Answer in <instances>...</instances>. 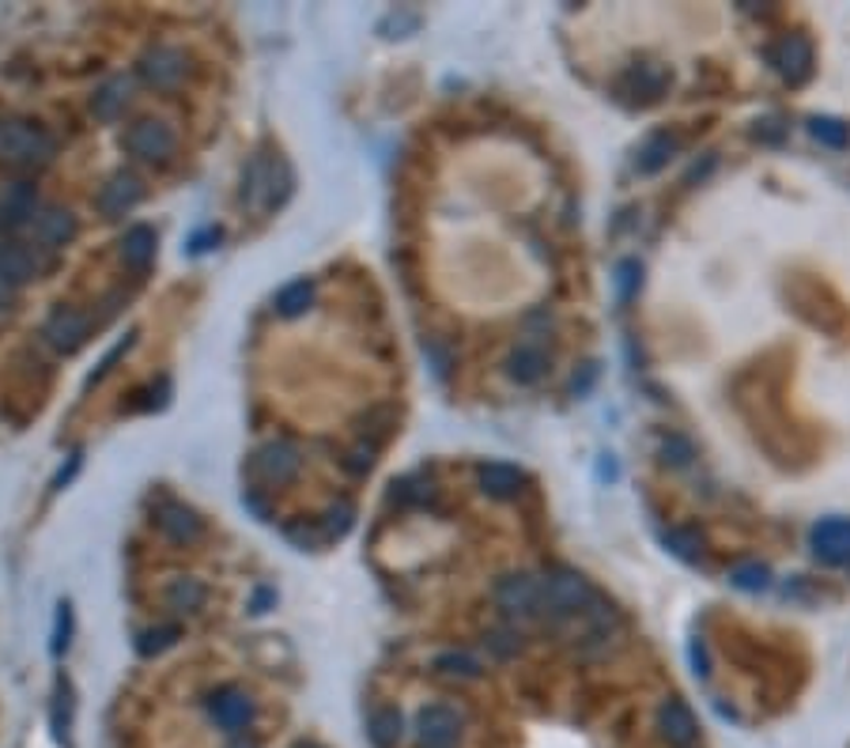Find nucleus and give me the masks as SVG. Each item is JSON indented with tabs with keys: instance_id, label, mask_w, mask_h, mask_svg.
<instances>
[{
	"instance_id": "nucleus-1",
	"label": "nucleus",
	"mask_w": 850,
	"mask_h": 748,
	"mask_svg": "<svg viewBox=\"0 0 850 748\" xmlns=\"http://www.w3.org/2000/svg\"><path fill=\"white\" fill-rule=\"evenodd\" d=\"M772 65L786 84H805L813 76V46L801 34H786L772 46Z\"/></svg>"
},
{
	"instance_id": "nucleus-2",
	"label": "nucleus",
	"mask_w": 850,
	"mask_h": 748,
	"mask_svg": "<svg viewBox=\"0 0 850 748\" xmlns=\"http://www.w3.org/2000/svg\"><path fill=\"white\" fill-rule=\"evenodd\" d=\"M669 87V73L666 65H654V61H643V65H632L624 76H620V95L635 102H654L661 99Z\"/></svg>"
},
{
	"instance_id": "nucleus-3",
	"label": "nucleus",
	"mask_w": 850,
	"mask_h": 748,
	"mask_svg": "<svg viewBox=\"0 0 850 748\" xmlns=\"http://www.w3.org/2000/svg\"><path fill=\"white\" fill-rule=\"evenodd\" d=\"M813 552L817 560H825L828 567L850 563V518H825L813 530Z\"/></svg>"
},
{
	"instance_id": "nucleus-4",
	"label": "nucleus",
	"mask_w": 850,
	"mask_h": 748,
	"mask_svg": "<svg viewBox=\"0 0 850 748\" xmlns=\"http://www.w3.org/2000/svg\"><path fill=\"white\" fill-rule=\"evenodd\" d=\"M495 601H499L507 613H537L545 601V586L529 575H510V578H503L499 589H495Z\"/></svg>"
},
{
	"instance_id": "nucleus-5",
	"label": "nucleus",
	"mask_w": 850,
	"mask_h": 748,
	"mask_svg": "<svg viewBox=\"0 0 850 748\" xmlns=\"http://www.w3.org/2000/svg\"><path fill=\"white\" fill-rule=\"evenodd\" d=\"M462 734V722L450 707H428L420 715V745L423 748H450Z\"/></svg>"
},
{
	"instance_id": "nucleus-6",
	"label": "nucleus",
	"mask_w": 850,
	"mask_h": 748,
	"mask_svg": "<svg viewBox=\"0 0 850 748\" xmlns=\"http://www.w3.org/2000/svg\"><path fill=\"white\" fill-rule=\"evenodd\" d=\"M658 729H661V737H666L669 745H680V748L692 745L696 734H699L696 715H692V711H688L680 700H666V703H661V711H658Z\"/></svg>"
},
{
	"instance_id": "nucleus-7",
	"label": "nucleus",
	"mask_w": 850,
	"mask_h": 748,
	"mask_svg": "<svg viewBox=\"0 0 850 748\" xmlns=\"http://www.w3.org/2000/svg\"><path fill=\"white\" fill-rule=\"evenodd\" d=\"M590 601V586L587 578L579 575H556L545 583V601L541 605H552L556 613H574L579 605Z\"/></svg>"
},
{
	"instance_id": "nucleus-8",
	"label": "nucleus",
	"mask_w": 850,
	"mask_h": 748,
	"mask_svg": "<svg viewBox=\"0 0 850 748\" xmlns=\"http://www.w3.org/2000/svg\"><path fill=\"white\" fill-rule=\"evenodd\" d=\"M212 715L224 729H243L250 722V700L243 692H224L216 703H212Z\"/></svg>"
},
{
	"instance_id": "nucleus-9",
	"label": "nucleus",
	"mask_w": 850,
	"mask_h": 748,
	"mask_svg": "<svg viewBox=\"0 0 850 748\" xmlns=\"http://www.w3.org/2000/svg\"><path fill=\"white\" fill-rule=\"evenodd\" d=\"M481 484H484V491H492V496L507 499V496H515V491H518L521 473L515 469V465L492 462V465H484V469H481Z\"/></svg>"
},
{
	"instance_id": "nucleus-10",
	"label": "nucleus",
	"mask_w": 850,
	"mask_h": 748,
	"mask_svg": "<svg viewBox=\"0 0 850 748\" xmlns=\"http://www.w3.org/2000/svg\"><path fill=\"white\" fill-rule=\"evenodd\" d=\"M545 367L548 359L537 345H521L515 348V356H510V378H515V382H537V378L545 375Z\"/></svg>"
},
{
	"instance_id": "nucleus-11",
	"label": "nucleus",
	"mask_w": 850,
	"mask_h": 748,
	"mask_svg": "<svg viewBox=\"0 0 850 748\" xmlns=\"http://www.w3.org/2000/svg\"><path fill=\"white\" fill-rule=\"evenodd\" d=\"M367 737L375 748H394L397 741H401V715L397 711H375L370 715V726H367Z\"/></svg>"
},
{
	"instance_id": "nucleus-12",
	"label": "nucleus",
	"mask_w": 850,
	"mask_h": 748,
	"mask_svg": "<svg viewBox=\"0 0 850 748\" xmlns=\"http://www.w3.org/2000/svg\"><path fill=\"white\" fill-rule=\"evenodd\" d=\"M673 152H677V140H673L669 133L650 137V140L643 144V152H639V171H643V174H658L661 166L673 160Z\"/></svg>"
},
{
	"instance_id": "nucleus-13",
	"label": "nucleus",
	"mask_w": 850,
	"mask_h": 748,
	"mask_svg": "<svg viewBox=\"0 0 850 748\" xmlns=\"http://www.w3.org/2000/svg\"><path fill=\"white\" fill-rule=\"evenodd\" d=\"M730 583L738 589H767V583H772V571L764 567V563H738V567L730 571Z\"/></svg>"
},
{
	"instance_id": "nucleus-14",
	"label": "nucleus",
	"mask_w": 850,
	"mask_h": 748,
	"mask_svg": "<svg viewBox=\"0 0 850 748\" xmlns=\"http://www.w3.org/2000/svg\"><path fill=\"white\" fill-rule=\"evenodd\" d=\"M809 129L825 148H847L850 144V129L839 118H813Z\"/></svg>"
},
{
	"instance_id": "nucleus-15",
	"label": "nucleus",
	"mask_w": 850,
	"mask_h": 748,
	"mask_svg": "<svg viewBox=\"0 0 850 748\" xmlns=\"http://www.w3.org/2000/svg\"><path fill=\"white\" fill-rule=\"evenodd\" d=\"M132 148L144 155H163L166 148H171V133H166L163 126H140L137 133H132Z\"/></svg>"
},
{
	"instance_id": "nucleus-16",
	"label": "nucleus",
	"mask_w": 850,
	"mask_h": 748,
	"mask_svg": "<svg viewBox=\"0 0 850 748\" xmlns=\"http://www.w3.org/2000/svg\"><path fill=\"white\" fill-rule=\"evenodd\" d=\"M666 544H669L673 552H677V556H685V560H699V556H703V536L692 533V530H669Z\"/></svg>"
},
{
	"instance_id": "nucleus-17",
	"label": "nucleus",
	"mask_w": 850,
	"mask_h": 748,
	"mask_svg": "<svg viewBox=\"0 0 850 748\" xmlns=\"http://www.w3.org/2000/svg\"><path fill=\"white\" fill-rule=\"evenodd\" d=\"M661 454H666V462H669V465H677V469H685V465L696 457L692 443H688L685 435H669L666 443H661Z\"/></svg>"
},
{
	"instance_id": "nucleus-18",
	"label": "nucleus",
	"mask_w": 850,
	"mask_h": 748,
	"mask_svg": "<svg viewBox=\"0 0 850 748\" xmlns=\"http://www.w3.org/2000/svg\"><path fill=\"white\" fill-rule=\"evenodd\" d=\"M129 261H137V265H144V261H148V253H152V231H148V227H137V231H132L129 235Z\"/></svg>"
},
{
	"instance_id": "nucleus-19",
	"label": "nucleus",
	"mask_w": 850,
	"mask_h": 748,
	"mask_svg": "<svg viewBox=\"0 0 850 748\" xmlns=\"http://www.w3.org/2000/svg\"><path fill=\"white\" fill-rule=\"evenodd\" d=\"M639 277H643V272H639V265H635V261H624V265H620V272H616L620 299H632V295H635V288H639Z\"/></svg>"
},
{
	"instance_id": "nucleus-20",
	"label": "nucleus",
	"mask_w": 850,
	"mask_h": 748,
	"mask_svg": "<svg viewBox=\"0 0 850 748\" xmlns=\"http://www.w3.org/2000/svg\"><path fill=\"white\" fill-rule=\"evenodd\" d=\"M439 665L446 669V673H462V676H476V673H481V662H476V658H469V654H446V658H439Z\"/></svg>"
},
{
	"instance_id": "nucleus-21",
	"label": "nucleus",
	"mask_w": 850,
	"mask_h": 748,
	"mask_svg": "<svg viewBox=\"0 0 850 748\" xmlns=\"http://www.w3.org/2000/svg\"><path fill=\"white\" fill-rule=\"evenodd\" d=\"M265 469L277 473V477H288V473L295 469V454L283 451V446H280V451H269V454H265Z\"/></svg>"
},
{
	"instance_id": "nucleus-22",
	"label": "nucleus",
	"mask_w": 850,
	"mask_h": 748,
	"mask_svg": "<svg viewBox=\"0 0 850 748\" xmlns=\"http://www.w3.org/2000/svg\"><path fill=\"white\" fill-rule=\"evenodd\" d=\"M488 647H492L499 658H510V654L518 650V636H515V631H492V636H488Z\"/></svg>"
},
{
	"instance_id": "nucleus-23",
	"label": "nucleus",
	"mask_w": 850,
	"mask_h": 748,
	"mask_svg": "<svg viewBox=\"0 0 850 748\" xmlns=\"http://www.w3.org/2000/svg\"><path fill=\"white\" fill-rule=\"evenodd\" d=\"M306 299H310V288H306V284H291L288 292L280 295V306H283V311H288V314H295L299 306L306 303Z\"/></svg>"
},
{
	"instance_id": "nucleus-24",
	"label": "nucleus",
	"mask_w": 850,
	"mask_h": 748,
	"mask_svg": "<svg viewBox=\"0 0 850 748\" xmlns=\"http://www.w3.org/2000/svg\"><path fill=\"white\" fill-rule=\"evenodd\" d=\"M174 73H179L174 57H159V65H152V76H174Z\"/></svg>"
},
{
	"instance_id": "nucleus-25",
	"label": "nucleus",
	"mask_w": 850,
	"mask_h": 748,
	"mask_svg": "<svg viewBox=\"0 0 850 748\" xmlns=\"http://www.w3.org/2000/svg\"><path fill=\"white\" fill-rule=\"evenodd\" d=\"M235 748H250V745H235Z\"/></svg>"
}]
</instances>
